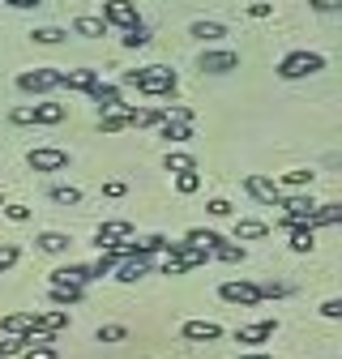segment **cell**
I'll return each mask as SVG.
<instances>
[{"instance_id":"cell-35","label":"cell","mask_w":342,"mask_h":359,"mask_svg":"<svg viewBox=\"0 0 342 359\" xmlns=\"http://www.w3.org/2000/svg\"><path fill=\"white\" fill-rule=\"evenodd\" d=\"M146 43H150V30H146L142 22L124 30V48H146Z\"/></svg>"},{"instance_id":"cell-23","label":"cell","mask_w":342,"mask_h":359,"mask_svg":"<svg viewBox=\"0 0 342 359\" xmlns=\"http://www.w3.org/2000/svg\"><path fill=\"white\" fill-rule=\"evenodd\" d=\"M338 222H342V205H317L313 218H308V227L317 231V227H338Z\"/></svg>"},{"instance_id":"cell-40","label":"cell","mask_w":342,"mask_h":359,"mask_svg":"<svg viewBox=\"0 0 342 359\" xmlns=\"http://www.w3.org/2000/svg\"><path fill=\"white\" fill-rule=\"evenodd\" d=\"M0 214H5L9 222H26V218H30V205H18V201H5V205H0Z\"/></svg>"},{"instance_id":"cell-19","label":"cell","mask_w":342,"mask_h":359,"mask_svg":"<svg viewBox=\"0 0 342 359\" xmlns=\"http://www.w3.org/2000/svg\"><path fill=\"white\" fill-rule=\"evenodd\" d=\"M22 359H60V351L52 346V334H39V338H30V342H26Z\"/></svg>"},{"instance_id":"cell-4","label":"cell","mask_w":342,"mask_h":359,"mask_svg":"<svg viewBox=\"0 0 342 359\" xmlns=\"http://www.w3.org/2000/svg\"><path fill=\"white\" fill-rule=\"evenodd\" d=\"M219 295L227 299V304H240V308H256L266 295H261V283H244V278H227L223 287H219Z\"/></svg>"},{"instance_id":"cell-31","label":"cell","mask_w":342,"mask_h":359,"mask_svg":"<svg viewBox=\"0 0 342 359\" xmlns=\"http://www.w3.org/2000/svg\"><path fill=\"white\" fill-rule=\"evenodd\" d=\"M39 248L43 252H69V236L64 231H43L39 236Z\"/></svg>"},{"instance_id":"cell-33","label":"cell","mask_w":342,"mask_h":359,"mask_svg":"<svg viewBox=\"0 0 342 359\" xmlns=\"http://www.w3.org/2000/svg\"><path fill=\"white\" fill-rule=\"evenodd\" d=\"M167 171H171V175H180V171H197V158L176 150V154H167Z\"/></svg>"},{"instance_id":"cell-26","label":"cell","mask_w":342,"mask_h":359,"mask_svg":"<svg viewBox=\"0 0 342 359\" xmlns=\"http://www.w3.org/2000/svg\"><path fill=\"white\" fill-rule=\"evenodd\" d=\"M73 34H81V39H103L107 34V22L103 18H77L73 22Z\"/></svg>"},{"instance_id":"cell-20","label":"cell","mask_w":342,"mask_h":359,"mask_svg":"<svg viewBox=\"0 0 342 359\" xmlns=\"http://www.w3.org/2000/svg\"><path fill=\"white\" fill-rule=\"evenodd\" d=\"M167 120V111H158V107H128V124L133 128H158Z\"/></svg>"},{"instance_id":"cell-12","label":"cell","mask_w":342,"mask_h":359,"mask_svg":"<svg viewBox=\"0 0 342 359\" xmlns=\"http://www.w3.org/2000/svg\"><path fill=\"white\" fill-rule=\"evenodd\" d=\"M180 338L184 342H219L223 338V325L219 321H184L180 325Z\"/></svg>"},{"instance_id":"cell-49","label":"cell","mask_w":342,"mask_h":359,"mask_svg":"<svg viewBox=\"0 0 342 359\" xmlns=\"http://www.w3.org/2000/svg\"><path fill=\"white\" fill-rule=\"evenodd\" d=\"M261 295L266 299H278V295H287V287L282 283H261Z\"/></svg>"},{"instance_id":"cell-7","label":"cell","mask_w":342,"mask_h":359,"mask_svg":"<svg viewBox=\"0 0 342 359\" xmlns=\"http://www.w3.org/2000/svg\"><path fill=\"white\" fill-rule=\"evenodd\" d=\"M26 163H30V171H64L69 167V150H60V146H34L26 154Z\"/></svg>"},{"instance_id":"cell-18","label":"cell","mask_w":342,"mask_h":359,"mask_svg":"<svg viewBox=\"0 0 342 359\" xmlns=\"http://www.w3.org/2000/svg\"><path fill=\"white\" fill-rule=\"evenodd\" d=\"M313 210H317V201L308 197V193H295V197H282V214L287 218H313Z\"/></svg>"},{"instance_id":"cell-15","label":"cell","mask_w":342,"mask_h":359,"mask_svg":"<svg viewBox=\"0 0 342 359\" xmlns=\"http://www.w3.org/2000/svg\"><path fill=\"white\" fill-rule=\"evenodd\" d=\"M133 236V222H124V218H111V222H99V231H95V244L107 248V244H120Z\"/></svg>"},{"instance_id":"cell-37","label":"cell","mask_w":342,"mask_h":359,"mask_svg":"<svg viewBox=\"0 0 342 359\" xmlns=\"http://www.w3.org/2000/svg\"><path fill=\"white\" fill-rule=\"evenodd\" d=\"M176 189H180V193H197V189H201V171H180V175H176Z\"/></svg>"},{"instance_id":"cell-9","label":"cell","mask_w":342,"mask_h":359,"mask_svg":"<svg viewBox=\"0 0 342 359\" xmlns=\"http://www.w3.org/2000/svg\"><path fill=\"white\" fill-rule=\"evenodd\" d=\"M0 330L13 334V338H39V312H9L5 321H0Z\"/></svg>"},{"instance_id":"cell-1","label":"cell","mask_w":342,"mask_h":359,"mask_svg":"<svg viewBox=\"0 0 342 359\" xmlns=\"http://www.w3.org/2000/svg\"><path fill=\"white\" fill-rule=\"evenodd\" d=\"M124 86H137L142 95L163 99V95H176L180 77L171 73V69H163V65H150V69H128V73H124Z\"/></svg>"},{"instance_id":"cell-42","label":"cell","mask_w":342,"mask_h":359,"mask_svg":"<svg viewBox=\"0 0 342 359\" xmlns=\"http://www.w3.org/2000/svg\"><path fill=\"white\" fill-rule=\"evenodd\" d=\"M321 317L342 321V295H334V299H325V304H321Z\"/></svg>"},{"instance_id":"cell-48","label":"cell","mask_w":342,"mask_h":359,"mask_svg":"<svg viewBox=\"0 0 342 359\" xmlns=\"http://www.w3.org/2000/svg\"><path fill=\"white\" fill-rule=\"evenodd\" d=\"M103 193H107V197H124V193H128V184H124V180H107Z\"/></svg>"},{"instance_id":"cell-38","label":"cell","mask_w":342,"mask_h":359,"mask_svg":"<svg viewBox=\"0 0 342 359\" xmlns=\"http://www.w3.org/2000/svg\"><path fill=\"white\" fill-rule=\"evenodd\" d=\"M26 342H30V338H13V334H5V342H0V359L22 355V351H26Z\"/></svg>"},{"instance_id":"cell-28","label":"cell","mask_w":342,"mask_h":359,"mask_svg":"<svg viewBox=\"0 0 342 359\" xmlns=\"http://www.w3.org/2000/svg\"><path fill=\"white\" fill-rule=\"evenodd\" d=\"M214 257H219V261H227V265H240V261H244V244H231V240L223 236L219 244H214Z\"/></svg>"},{"instance_id":"cell-21","label":"cell","mask_w":342,"mask_h":359,"mask_svg":"<svg viewBox=\"0 0 342 359\" xmlns=\"http://www.w3.org/2000/svg\"><path fill=\"white\" fill-rule=\"evenodd\" d=\"M189 34L201 39V43H219V39L227 34V26H223V22H205V18H197V22L189 26Z\"/></svg>"},{"instance_id":"cell-11","label":"cell","mask_w":342,"mask_h":359,"mask_svg":"<svg viewBox=\"0 0 342 359\" xmlns=\"http://www.w3.org/2000/svg\"><path fill=\"white\" fill-rule=\"evenodd\" d=\"M95 278V269L90 265H60V269H52V287H86Z\"/></svg>"},{"instance_id":"cell-3","label":"cell","mask_w":342,"mask_h":359,"mask_svg":"<svg viewBox=\"0 0 342 359\" xmlns=\"http://www.w3.org/2000/svg\"><path fill=\"white\" fill-rule=\"evenodd\" d=\"M64 116H69L64 103H34V107H13L9 111L13 124H60Z\"/></svg>"},{"instance_id":"cell-29","label":"cell","mask_w":342,"mask_h":359,"mask_svg":"<svg viewBox=\"0 0 342 359\" xmlns=\"http://www.w3.org/2000/svg\"><path fill=\"white\" fill-rule=\"evenodd\" d=\"M317 180V171H304V167H295V171H282V189H308Z\"/></svg>"},{"instance_id":"cell-22","label":"cell","mask_w":342,"mask_h":359,"mask_svg":"<svg viewBox=\"0 0 342 359\" xmlns=\"http://www.w3.org/2000/svg\"><path fill=\"white\" fill-rule=\"evenodd\" d=\"M158 137H167V142L184 146V142H193V124H180V120H163V124H158Z\"/></svg>"},{"instance_id":"cell-25","label":"cell","mask_w":342,"mask_h":359,"mask_svg":"<svg viewBox=\"0 0 342 359\" xmlns=\"http://www.w3.org/2000/svg\"><path fill=\"white\" fill-rule=\"evenodd\" d=\"M81 295H86V287H52L48 291V299L56 308H73V304H81Z\"/></svg>"},{"instance_id":"cell-30","label":"cell","mask_w":342,"mask_h":359,"mask_svg":"<svg viewBox=\"0 0 342 359\" xmlns=\"http://www.w3.org/2000/svg\"><path fill=\"white\" fill-rule=\"evenodd\" d=\"M99 128H103V133H120V128H128V107H120V111H103V116H99Z\"/></svg>"},{"instance_id":"cell-52","label":"cell","mask_w":342,"mask_h":359,"mask_svg":"<svg viewBox=\"0 0 342 359\" xmlns=\"http://www.w3.org/2000/svg\"><path fill=\"white\" fill-rule=\"evenodd\" d=\"M0 205H5V197H0Z\"/></svg>"},{"instance_id":"cell-39","label":"cell","mask_w":342,"mask_h":359,"mask_svg":"<svg viewBox=\"0 0 342 359\" xmlns=\"http://www.w3.org/2000/svg\"><path fill=\"white\" fill-rule=\"evenodd\" d=\"M18 257H22L18 244H0V274H9V269L18 265Z\"/></svg>"},{"instance_id":"cell-45","label":"cell","mask_w":342,"mask_h":359,"mask_svg":"<svg viewBox=\"0 0 342 359\" xmlns=\"http://www.w3.org/2000/svg\"><path fill=\"white\" fill-rule=\"evenodd\" d=\"M167 120H180V124H193V107H163Z\"/></svg>"},{"instance_id":"cell-5","label":"cell","mask_w":342,"mask_h":359,"mask_svg":"<svg viewBox=\"0 0 342 359\" xmlns=\"http://www.w3.org/2000/svg\"><path fill=\"white\" fill-rule=\"evenodd\" d=\"M56 86H60V69H26V73H18L22 95H48Z\"/></svg>"},{"instance_id":"cell-43","label":"cell","mask_w":342,"mask_h":359,"mask_svg":"<svg viewBox=\"0 0 342 359\" xmlns=\"http://www.w3.org/2000/svg\"><path fill=\"white\" fill-rule=\"evenodd\" d=\"M205 210H210L214 218H231V201H223V197H214V201H210Z\"/></svg>"},{"instance_id":"cell-17","label":"cell","mask_w":342,"mask_h":359,"mask_svg":"<svg viewBox=\"0 0 342 359\" xmlns=\"http://www.w3.org/2000/svg\"><path fill=\"white\" fill-rule=\"evenodd\" d=\"M197 69L201 73H231V69H240V56L235 52H201Z\"/></svg>"},{"instance_id":"cell-14","label":"cell","mask_w":342,"mask_h":359,"mask_svg":"<svg viewBox=\"0 0 342 359\" xmlns=\"http://www.w3.org/2000/svg\"><path fill=\"white\" fill-rule=\"evenodd\" d=\"M99 81H103L99 69H64V73H60V86H64V90H81V95H90Z\"/></svg>"},{"instance_id":"cell-2","label":"cell","mask_w":342,"mask_h":359,"mask_svg":"<svg viewBox=\"0 0 342 359\" xmlns=\"http://www.w3.org/2000/svg\"><path fill=\"white\" fill-rule=\"evenodd\" d=\"M321 69H325V56H321V52H291V56L278 60V77H282V81L313 77V73H321Z\"/></svg>"},{"instance_id":"cell-36","label":"cell","mask_w":342,"mask_h":359,"mask_svg":"<svg viewBox=\"0 0 342 359\" xmlns=\"http://www.w3.org/2000/svg\"><path fill=\"white\" fill-rule=\"evenodd\" d=\"M137 252H142V257H154V252H167V236H146V240H137Z\"/></svg>"},{"instance_id":"cell-41","label":"cell","mask_w":342,"mask_h":359,"mask_svg":"<svg viewBox=\"0 0 342 359\" xmlns=\"http://www.w3.org/2000/svg\"><path fill=\"white\" fill-rule=\"evenodd\" d=\"M124 338H128L124 325H103V330H99V342H124Z\"/></svg>"},{"instance_id":"cell-47","label":"cell","mask_w":342,"mask_h":359,"mask_svg":"<svg viewBox=\"0 0 342 359\" xmlns=\"http://www.w3.org/2000/svg\"><path fill=\"white\" fill-rule=\"evenodd\" d=\"M274 13V5H266V0H252L248 5V18H270Z\"/></svg>"},{"instance_id":"cell-16","label":"cell","mask_w":342,"mask_h":359,"mask_svg":"<svg viewBox=\"0 0 342 359\" xmlns=\"http://www.w3.org/2000/svg\"><path fill=\"white\" fill-rule=\"evenodd\" d=\"M90 99L99 103V116H103V111H120V107H128L124 95H120V86H111V81H99V86L90 90Z\"/></svg>"},{"instance_id":"cell-32","label":"cell","mask_w":342,"mask_h":359,"mask_svg":"<svg viewBox=\"0 0 342 359\" xmlns=\"http://www.w3.org/2000/svg\"><path fill=\"white\" fill-rule=\"evenodd\" d=\"M48 197H52L56 205H77V201H81V189H73V184H56Z\"/></svg>"},{"instance_id":"cell-34","label":"cell","mask_w":342,"mask_h":359,"mask_svg":"<svg viewBox=\"0 0 342 359\" xmlns=\"http://www.w3.org/2000/svg\"><path fill=\"white\" fill-rule=\"evenodd\" d=\"M30 39H34V43H43V48H52V43H60V39H64V30H60V26H39V30H30Z\"/></svg>"},{"instance_id":"cell-10","label":"cell","mask_w":342,"mask_h":359,"mask_svg":"<svg viewBox=\"0 0 342 359\" xmlns=\"http://www.w3.org/2000/svg\"><path fill=\"white\" fill-rule=\"evenodd\" d=\"M274 334H278V321L266 317V321H252V325L235 330V342H240V346H261V342H270Z\"/></svg>"},{"instance_id":"cell-27","label":"cell","mask_w":342,"mask_h":359,"mask_svg":"<svg viewBox=\"0 0 342 359\" xmlns=\"http://www.w3.org/2000/svg\"><path fill=\"white\" fill-rule=\"evenodd\" d=\"M39 330L56 338L60 330H69V312H39Z\"/></svg>"},{"instance_id":"cell-13","label":"cell","mask_w":342,"mask_h":359,"mask_svg":"<svg viewBox=\"0 0 342 359\" xmlns=\"http://www.w3.org/2000/svg\"><path fill=\"white\" fill-rule=\"evenodd\" d=\"M150 274V257H142V252H133V257H124L120 265H116V283H137V278H146Z\"/></svg>"},{"instance_id":"cell-44","label":"cell","mask_w":342,"mask_h":359,"mask_svg":"<svg viewBox=\"0 0 342 359\" xmlns=\"http://www.w3.org/2000/svg\"><path fill=\"white\" fill-rule=\"evenodd\" d=\"M184 269H189V265H184L180 257H167V261H163V274H167V278H176V274H184Z\"/></svg>"},{"instance_id":"cell-24","label":"cell","mask_w":342,"mask_h":359,"mask_svg":"<svg viewBox=\"0 0 342 359\" xmlns=\"http://www.w3.org/2000/svg\"><path fill=\"white\" fill-rule=\"evenodd\" d=\"M266 222L261 218H235V240H266Z\"/></svg>"},{"instance_id":"cell-46","label":"cell","mask_w":342,"mask_h":359,"mask_svg":"<svg viewBox=\"0 0 342 359\" xmlns=\"http://www.w3.org/2000/svg\"><path fill=\"white\" fill-rule=\"evenodd\" d=\"M317 13H342V0H308Z\"/></svg>"},{"instance_id":"cell-51","label":"cell","mask_w":342,"mask_h":359,"mask_svg":"<svg viewBox=\"0 0 342 359\" xmlns=\"http://www.w3.org/2000/svg\"><path fill=\"white\" fill-rule=\"evenodd\" d=\"M235 359H270L266 351H248V355H235Z\"/></svg>"},{"instance_id":"cell-8","label":"cell","mask_w":342,"mask_h":359,"mask_svg":"<svg viewBox=\"0 0 342 359\" xmlns=\"http://www.w3.org/2000/svg\"><path fill=\"white\" fill-rule=\"evenodd\" d=\"M103 22L128 30V26H137L142 18H137V5H133V0H103Z\"/></svg>"},{"instance_id":"cell-6","label":"cell","mask_w":342,"mask_h":359,"mask_svg":"<svg viewBox=\"0 0 342 359\" xmlns=\"http://www.w3.org/2000/svg\"><path fill=\"white\" fill-rule=\"evenodd\" d=\"M244 193L252 197V201H261V205H282V184H274V180H266V175H244Z\"/></svg>"},{"instance_id":"cell-50","label":"cell","mask_w":342,"mask_h":359,"mask_svg":"<svg viewBox=\"0 0 342 359\" xmlns=\"http://www.w3.org/2000/svg\"><path fill=\"white\" fill-rule=\"evenodd\" d=\"M5 5H13V9H39L43 0H5Z\"/></svg>"}]
</instances>
